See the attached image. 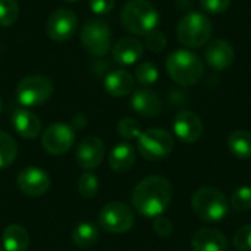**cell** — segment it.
<instances>
[{"label": "cell", "mask_w": 251, "mask_h": 251, "mask_svg": "<svg viewBox=\"0 0 251 251\" xmlns=\"http://www.w3.org/2000/svg\"><path fill=\"white\" fill-rule=\"evenodd\" d=\"M174 196L172 184L160 175H150L140 181L132 190L131 203L137 213L144 218L162 216L169 207Z\"/></svg>", "instance_id": "obj_1"}, {"label": "cell", "mask_w": 251, "mask_h": 251, "mask_svg": "<svg viewBox=\"0 0 251 251\" xmlns=\"http://www.w3.org/2000/svg\"><path fill=\"white\" fill-rule=\"evenodd\" d=\"M124 28L134 35H147L159 25V13L147 0H129L121 12Z\"/></svg>", "instance_id": "obj_2"}, {"label": "cell", "mask_w": 251, "mask_h": 251, "mask_svg": "<svg viewBox=\"0 0 251 251\" xmlns=\"http://www.w3.org/2000/svg\"><path fill=\"white\" fill-rule=\"evenodd\" d=\"M166 71L169 76L182 87L197 84L204 74L203 60L190 50H175L166 59Z\"/></svg>", "instance_id": "obj_3"}, {"label": "cell", "mask_w": 251, "mask_h": 251, "mask_svg": "<svg viewBox=\"0 0 251 251\" xmlns=\"http://www.w3.org/2000/svg\"><path fill=\"white\" fill-rule=\"evenodd\" d=\"M191 209L201 221L219 222L228 215L229 201L221 190L215 187H201L191 197Z\"/></svg>", "instance_id": "obj_4"}, {"label": "cell", "mask_w": 251, "mask_h": 251, "mask_svg": "<svg viewBox=\"0 0 251 251\" xmlns=\"http://www.w3.org/2000/svg\"><path fill=\"white\" fill-rule=\"evenodd\" d=\"M212 22L201 12L187 13L178 24V41L187 47H201L212 37Z\"/></svg>", "instance_id": "obj_5"}, {"label": "cell", "mask_w": 251, "mask_h": 251, "mask_svg": "<svg viewBox=\"0 0 251 251\" xmlns=\"http://www.w3.org/2000/svg\"><path fill=\"white\" fill-rule=\"evenodd\" d=\"M137 147L140 154L150 162H159L166 159L174 150V137L169 131L162 128H150L143 131L137 138Z\"/></svg>", "instance_id": "obj_6"}, {"label": "cell", "mask_w": 251, "mask_h": 251, "mask_svg": "<svg viewBox=\"0 0 251 251\" xmlns=\"http://www.w3.org/2000/svg\"><path fill=\"white\" fill-rule=\"evenodd\" d=\"M53 94V84L44 75H29L19 81L16 99L24 107H37L44 104Z\"/></svg>", "instance_id": "obj_7"}, {"label": "cell", "mask_w": 251, "mask_h": 251, "mask_svg": "<svg viewBox=\"0 0 251 251\" xmlns=\"http://www.w3.org/2000/svg\"><path fill=\"white\" fill-rule=\"evenodd\" d=\"M81 43L82 47L91 56L96 57L104 56L109 51L112 43V34L109 25L101 19H96V18L88 19L81 29Z\"/></svg>", "instance_id": "obj_8"}, {"label": "cell", "mask_w": 251, "mask_h": 251, "mask_svg": "<svg viewBox=\"0 0 251 251\" xmlns=\"http://www.w3.org/2000/svg\"><path fill=\"white\" fill-rule=\"evenodd\" d=\"M100 226L110 234L128 232L135 222L132 209L122 201H110L104 204L99 213Z\"/></svg>", "instance_id": "obj_9"}, {"label": "cell", "mask_w": 251, "mask_h": 251, "mask_svg": "<svg viewBox=\"0 0 251 251\" xmlns=\"http://www.w3.org/2000/svg\"><path fill=\"white\" fill-rule=\"evenodd\" d=\"M75 141V131L71 125L63 122H54L49 125L41 135L43 149L53 156L65 154L71 150Z\"/></svg>", "instance_id": "obj_10"}, {"label": "cell", "mask_w": 251, "mask_h": 251, "mask_svg": "<svg viewBox=\"0 0 251 251\" xmlns=\"http://www.w3.org/2000/svg\"><path fill=\"white\" fill-rule=\"evenodd\" d=\"M78 29V16L75 12L60 7L56 9L47 19L46 32L53 41H66L74 37Z\"/></svg>", "instance_id": "obj_11"}, {"label": "cell", "mask_w": 251, "mask_h": 251, "mask_svg": "<svg viewBox=\"0 0 251 251\" xmlns=\"http://www.w3.org/2000/svg\"><path fill=\"white\" fill-rule=\"evenodd\" d=\"M18 187L19 190L29 197L44 196L50 188V176L41 168L28 166L18 174Z\"/></svg>", "instance_id": "obj_12"}, {"label": "cell", "mask_w": 251, "mask_h": 251, "mask_svg": "<svg viewBox=\"0 0 251 251\" xmlns=\"http://www.w3.org/2000/svg\"><path fill=\"white\" fill-rule=\"evenodd\" d=\"M104 143L94 135L84 138L76 149V163L84 171L96 169L104 159Z\"/></svg>", "instance_id": "obj_13"}, {"label": "cell", "mask_w": 251, "mask_h": 251, "mask_svg": "<svg viewBox=\"0 0 251 251\" xmlns=\"http://www.w3.org/2000/svg\"><path fill=\"white\" fill-rule=\"evenodd\" d=\"M174 132L182 143H196L203 135L201 118L190 110L179 112L174 119Z\"/></svg>", "instance_id": "obj_14"}, {"label": "cell", "mask_w": 251, "mask_h": 251, "mask_svg": "<svg viewBox=\"0 0 251 251\" xmlns=\"http://www.w3.org/2000/svg\"><path fill=\"white\" fill-rule=\"evenodd\" d=\"M204 59H206V63L212 69L225 71L232 65L235 59V51L231 43H228L226 40L218 38V40L207 43L206 50H204Z\"/></svg>", "instance_id": "obj_15"}, {"label": "cell", "mask_w": 251, "mask_h": 251, "mask_svg": "<svg viewBox=\"0 0 251 251\" xmlns=\"http://www.w3.org/2000/svg\"><path fill=\"white\" fill-rule=\"evenodd\" d=\"M10 124L16 134H19L25 140H34L41 132V121L31 110L21 107L15 109L10 116Z\"/></svg>", "instance_id": "obj_16"}, {"label": "cell", "mask_w": 251, "mask_h": 251, "mask_svg": "<svg viewBox=\"0 0 251 251\" xmlns=\"http://www.w3.org/2000/svg\"><path fill=\"white\" fill-rule=\"evenodd\" d=\"M193 251H228L226 237L215 228H201L191 238Z\"/></svg>", "instance_id": "obj_17"}, {"label": "cell", "mask_w": 251, "mask_h": 251, "mask_svg": "<svg viewBox=\"0 0 251 251\" xmlns=\"http://www.w3.org/2000/svg\"><path fill=\"white\" fill-rule=\"evenodd\" d=\"M144 53L143 43L135 37H124L121 38L112 50V57L116 63L122 66H129L137 63Z\"/></svg>", "instance_id": "obj_18"}, {"label": "cell", "mask_w": 251, "mask_h": 251, "mask_svg": "<svg viewBox=\"0 0 251 251\" xmlns=\"http://www.w3.org/2000/svg\"><path fill=\"white\" fill-rule=\"evenodd\" d=\"M131 107L143 118H154L162 112V100L154 91L140 88L131 96Z\"/></svg>", "instance_id": "obj_19"}, {"label": "cell", "mask_w": 251, "mask_h": 251, "mask_svg": "<svg viewBox=\"0 0 251 251\" xmlns=\"http://www.w3.org/2000/svg\"><path fill=\"white\" fill-rule=\"evenodd\" d=\"M134 84H135V79L128 71L115 69L106 75L103 87L109 96L124 97V96H128L134 90Z\"/></svg>", "instance_id": "obj_20"}, {"label": "cell", "mask_w": 251, "mask_h": 251, "mask_svg": "<svg viewBox=\"0 0 251 251\" xmlns=\"http://www.w3.org/2000/svg\"><path fill=\"white\" fill-rule=\"evenodd\" d=\"M107 162L112 171L119 174L128 172L135 163V149L129 143H119L109 153Z\"/></svg>", "instance_id": "obj_21"}, {"label": "cell", "mask_w": 251, "mask_h": 251, "mask_svg": "<svg viewBox=\"0 0 251 251\" xmlns=\"http://www.w3.org/2000/svg\"><path fill=\"white\" fill-rule=\"evenodd\" d=\"M29 247V235L21 225L12 224L4 228L1 235L3 251H26Z\"/></svg>", "instance_id": "obj_22"}, {"label": "cell", "mask_w": 251, "mask_h": 251, "mask_svg": "<svg viewBox=\"0 0 251 251\" xmlns=\"http://www.w3.org/2000/svg\"><path fill=\"white\" fill-rule=\"evenodd\" d=\"M228 150L240 160L251 159V132L246 129H237L228 137Z\"/></svg>", "instance_id": "obj_23"}, {"label": "cell", "mask_w": 251, "mask_h": 251, "mask_svg": "<svg viewBox=\"0 0 251 251\" xmlns=\"http://www.w3.org/2000/svg\"><path fill=\"white\" fill-rule=\"evenodd\" d=\"M99 240V229L90 222L78 224L72 231V243L79 249H90Z\"/></svg>", "instance_id": "obj_24"}, {"label": "cell", "mask_w": 251, "mask_h": 251, "mask_svg": "<svg viewBox=\"0 0 251 251\" xmlns=\"http://www.w3.org/2000/svg\"><path fill=\"white\" fill-rule=\"evenodd\" d=\"M18 154V146L10 134L0 129V169L10 166Z\"/></svg>", "instance_id": "obj_25"}, {"label": "cell", "mask_w": 251, "mask_h": 251, "mask_svg": "<svg viewBox=\"0 0 251 251\" xmlns=\"http://www.w3.org/2000/svg\"><path fill=\"white\" fill-rule=\"evenodd\" d=\"M78 191L85 199H93L99 193V178L90 171L84 172L78 179Z\"/></svg>", "instance_id": "obj_26"}, {"label": "cell", "mask_w": 251, "mask_h": 251, "mask_svg": "<svg viewBox=\"0 0 251 251\" xmlns=\"http://www.w3.org/2000/svg\"><path fill=\"white\" fill-rule=\"evenodd\" d=\"M135 79L141 85H151L159 79V69L151 62H143L135 69Z\"/></svg>", "instance_id": "obj_27"}, {"label": "cell", "mask_w": 251, "mask_h": 251, "mask_svg": "<svg viewBox=\"0 0 251 251\" xmlns=\"http://www.w3.org/2000/svg\"><path fill=\"white\" fill-rule=\"evenodd\" d=\"M19 6L16 0H0V26L6 28L16 22Z\"/></svg>", "instance_id": "obj_28"}, {"label": "cell", "mask_w": 251, "mask_h": 251, "mask_svg": "<svg viewBox=\"0 0 251 251\" xmlns=\"http://www.w3.org/2000/svg\"><path fill=\"white\" fill-rule=\"evenodd\" d=\"M231 207L237 212L251 210V187H240L231 196Z\"/></svg>", "instance_id": "obj_29"}, {"label": "cell", "mask_w": 251, "mask_h": 251, "mask_svg": "<svg viewBox=\"0 0 251 251\" xmlns=\"http://www.w3.org/2000/svg\"><path fill=\"white\" fill-rule=\"evenodd\" d=\"M141 132L140 124L134 118H124L118 124V134L125 140H137Z\"/></svg>", "instance_id": "obj_30"}, {"label": "cell", "mask_w": 251, "mask_h": 251, "mask_svg": "<svg viewBox=\"0 0 251 251\" xmlns=\"http://www.w3.org/2000/svg\"><path fill=\"white\" fill-rule=\"evenodd\" d=\"M232 244L237 251H251V225L241 226L234 234Z\"/></svg>", "instance_id": "obj_31"}, {"label": "cell", "mask_w": 251, "mask_h": 251, "mask_svg": "<svg viewBox=\"0 0 251 251\" xmlns=\"http://www.w3.org/2000/svg\"><path fill=\"white\" fill-rule=\"evenodd\" d=\"M146 46L149 47V50L159 53L166 47V35L162 31H151L146 35Z\"/></svg>", "instance_id": "obj_32"}, {"label": "cell", "mask_w": 251, "mask_h": 251, "mask_svg": "<svg viewBox=\"0 0 251 251\" xmlns=\"http://www.w3.org/2000/svg\"><path fill=\"white\" fill-rule=\"evenodd\" d=\"M200 6L206 13L219 15L228 10L231 6V0H200Z\"/></svg>", "instance_id": "obj_33"}, {"label": "cell", "mask_w": 251, "mask_h": 251, "mask_svg": "<svg viewBox=\"0 0 251 251\" xmlns=\"http://www.w3.org/2000/svg\"><path fill=\"white\" fill-rule=\"evenodd\" d=\"M172 229H174V225L171 222V219H168L166 216H157L154 218L153 221V231L156 232L157 237L160 238H168L171 234H172Z\"/></svg>", "instance_id": "obj_34"}, {"label": "cell", "mask_w": 251, "mask_h": 251, "mask_svg": "<svg viewBox=\"0 0 251 251\" xmlns=\"http://www.w3.org/2000/svg\"><path fill=\"white\" fill-rule=\"evenodd\" d=\"M88 4L96 15H106L112 12L116 4V0H88Z\"/></svg>", "instance_id": "obj_35"}, {"label": "cell", "mask_w": 251, "mask_h": 251, "mask_svg": "<svg viewBox=\"0 0 251 251\" xmlns=\"http://www.w3.org/2000/svg\"><path fill=\"white\" fill-rule=\"evenodd\" d=\"M71 126H72L74 131H75V129H82V128L85 126V116H84V115H76V116H74V119H72V122H71Z\"/></svg>", "instance_id": "obj_36"}, {"label": "cell", "mask_w": 251, "mask_h": 251, "mask_svg": "<svg viewBox=\"0 0 251 251\" xmlns=\"http://www.w3.org/2000/svg\"><path fill=\"white\" fill-rule=\"evenodd\" d=\"M63 1H66V3H76L78 0H63Z\"/></svg>", "instance_id": "obj_37"}, {"label": "cell", "mask_w": 251, "mask_h": 251, "mask_svg": "<svg viewBox=\"0 0 251 251\" xmlns=\"http://www.w3.org/2000/svg\"><path fill=\"white\" fill-rule=\"evenodd\" d=\"M0 112H1V99H0Z\"/></svg>", "instance_id": "obj_38"}, {"label": "cell", "mask_w": 251, "mask_h": 251, "mask_svg": "<svg viewBox=\"0 0 251 251\" xmlns=\"http://www.w3.org/2000/svg\"><path fill=\"white\" fill-rule=\"evenodd\" d=\"M0 251H3V249H1V246H0Z\"/></svg>", "instance_id": "obj_39"}, {"label": "cell", "mask_w": 251, "mask_h": 251, "mask_svg": "<svg viewBox=\"0 0 251 251\" xmlns=\"http://www.w3.org/2000/svg\"><path fill=\"white\" fill-rule=\"evenodd\" d=\"M228 251H229V250H228ZM235 251H237V250H235Z\"/></svg>", "instance_id": "obj_40"}]
</instances>
